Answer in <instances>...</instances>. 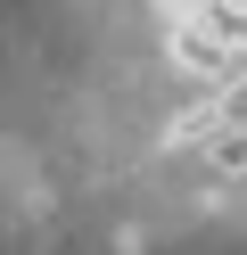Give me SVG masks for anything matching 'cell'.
<instances>
[{
	"instance_id": "6da1fadb",
	"label": "cell",
	"mask_w": 247,
	"mask_h": 255,
	"mask_svg": "<svg viewBox=\"0 0 247 255\" xmlns=\"http://www.w3.org/2000/svg\"><path fill=\"white\" fill-rule=\"evenodd\" d=\"M165 50H173V66H181V74H198V83H223L231 58H239L231 41H214L198 17H173V41H165Z\"/></svg>"
},
{
	"instance_id": "5b68a950",
	"label": "cell",
	"mask_w": 247,
	"mask_h": 255,
	"mask_svg": "<svg viewBox=\"0 0 247 255\" xmlns=\"http://www.w3.org/2000/svg\"><path fill=\"white\" fill-rule=\"evenodd\" d=\"M214 107H223V124H247V74H223L214 83Z\"/></svg>"
},
{
	"instance_id": "3957f363",
	"label": "cell",
	"mask_w": 247,
	"mask_h": 255,
	"mask_svg": "<svg viewBox=\"0 0 247 255\" xmlns=\"http://www.w3.org/2000/svg\"><path fill=\"white\" fill-rule=\"evenodd\" d=\"M214 132H223V107H214V99H198L190 116H173V124H165V140H173V148H206Z\"/></svg>"
},
{
	"instance_id": "8992f818",
	"label": "cell",
	"mask_w": 247,
	"mask_h": 255,
	"mask_svg": "<svg viewBox=\"0 0 247 255\" xmlns=\"http://www.w3.org/2000/svg\"><path fill=\"white\" fill-rule=\"evenodd\" d=\"M157 8H165V17H190V8H198V0H157Z\"/></svg>"
},
{
	"instance_id": "7a4b0ae2",
	"label": "cell",
	"mask_w": 247,
	"mask_h": 255,
	"mask_svg": "<svg viewBox=\"0 0 247 255\" xmlns=\"http://www.w3.org/2000/svg\"><path fill=\"white\" fill-rule=\"evenodd\" d=\"M190 17L206 25L214 41H231V50H247V0H198Z\"/></svg>"
},
{
	"instance_id": "277c9868",
	"label": "cell",
	"mask_w": 247,
	"mask_h": 255,
	"mask_svg": "<svg viewBox=\"0 0 247 255\" xmlns=\"http://www.w3.org/2000/svg\"><path fill=\"white\" fill-rule=\"evenodd\" d=\"M206 156H214V173H247V124H223L206 140Z\"/></svg>"
}]
</instances>
